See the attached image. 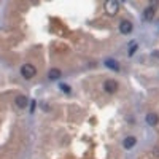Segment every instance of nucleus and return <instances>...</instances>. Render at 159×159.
Instances as JSON below:
<instances>
[{
  "label": "nucleus",
  "mask_w": 159,
  "mask_h": 159,
  "mask_svg": "<svg viewBox=\"0 0 159 159\" xmlns=\"http://www.w3.org/2000/svg\"><path fill=\"white\" fill-rule=\"evenodd\" d=\"M154 13H156L154 6H153V5H149V6H146V8H145V11H143V18H145L146 21H151L153 18H154Z\"/></svg>",
  "instance_id": "39448f33"
},
{
  "label": "nucleus",
  "mask_w": 159,
  "mask_h": 159,
  "mask_svg": "<svg viewBox=\"0 0 159 159\" xmlns=\"http://www.w3.org/2000/svg\"><path fill=\"white\" fill-rule=\"evenodd\" d=\"M105 10L110 16H115L119 11V2H115V0H110V2L105 3Z\"/></svg>",
  "instance_id": "f03ea898"
},
{
  "label": "nucleus",
  "mask_w": 159,
  "mask_h": 159,
  "mask_svg": "<svg viewBox=\"0 0 159 159\" xmlns=\"http://www.w3.org/2000/svg\"><path fill=\"white\" fill-rule=\"evenodd\" d=\"M104 89L108 92V94H115V92L118 91V83L115 80H107L104 83Z\"/></svg>",
  "instance_id": "7ed1b4c3"
},
{
  "label": "nucleus",
  "mask_w": 159,
  "mask_h": 159,
  "mask_svg": "<svg viewBox=\"0 0 159 159\" xmlns=\"http://www.w3.org/2000/svg\"><path fill=\"white\" fill-rule=\"evenodd\" d=\"M157 123H159V118H157L156 113H148L146 115V124L148 126H156Z\"/></svg>",
  "instance_id": "423d86ee"
},
{
  "label": "nucleus",
  "mask_w": 159,
  "mask_h": 159,
  "mask_svg": "<svg viewBox=\"0 0 159 159\" xmlns=\"http://www.w3.org/2000/svg\"><path fill=\"white\" fill-rule=\"evenodd\" d=\"M61 86V91H65V92H70V88H69V85H64V83H62V85H59Z\"/></svg>",
  "instance_id": "9b49d317"
},
{
  "label": "nucleus",
  "mask_w": 159,
  "mask_h": 159,
  "mask_svg": "<svg viewBox=\"0 0 159 159\" xmlns=\"http://www.w3.org/2000/svg\"><path fill=\"white\" fill-rule=\"evenodd\" d=\"M35 73H37V69L34 67L32 64H24L22 67H21V75L26 78V80H30L35 77Z\"/></svg>",
  "instance_id": "f257e3e1"
},
{
  "label": "nucleus",
  "mask_w": 159,
  "mask_h": 159,
  "mask_svg": "<svg viewBox=\"0 0 159 159\" xmlns=\"http://www.w3.org/2000/svg\"><path fill=\"white\" fill-rule=\"evenodd\" d=\"M135 137H127V138H124V142H123V146L126 148V149H129V148H132L134 145H135Z\"/></svg>",
  "instance_id": "6e6552de"
},
{
  "label": "nucleus",
  "mask_w": 159,
  "mask_h": 159,
  "mask_svg": "<svg viewBox=\"0 0 159 159\" xmlns=\"http://www.w3.org/2000/svg\"><path fill=\"white\" fill-rule=\"evenodd\" d=\"M27 102H29V99H27L26 96H18L16 97V105L19 107V108H26Z\"/></svg>",
  "instance_id": "0eeeda50"
},
{
  "label": "nucleus",
  "mask_w": 159,
  "mask_h": 159,
  "mask_svg": "<svg viewBox=\"0 0 159 159\" xmlns=\"http://www.w3.org/2000/svg\"><path fill=\"white\" fill-rule=\"evenodd\" d=\"M61 70L59 69H51L50 70V73H48V77H50V80H58L59 77H61Z\"/></svg>",
  "instance_id": "1a4fd4ad"
},
{
  "label": "nucleus",
  "mask_w": 159,
  "mask_h": 159,
  "mask_svg": "<svg viewBox=\"0 0 159 159\" xmlns=\"http://www.w3.org/2000/svg\"><path fill=\"white\" fill-rule=\"evenodd\" d=\"M119 32L123 35H127L132 32V22L130 21H121L119 22Z\"/></svg>",
  "instance_id": "20e7f679"
},
{
  "label": "nucleus",
  "mask_w": 159,
  "mask_h": 159,
  "mask_svg": "<svg viewBox=\"0 0 159 159\" xmlns=\"http://www.w3.org/2000/svg\"><path fill=\"white\" fill-rule=\"evenodd\" d=\"M105 65H107V67H110L111 70H119L118 62H116V61H113V59H107V61H105Z\"/></svg>",
  "instance_id": "9d476101"
},
{
  "label": "nucleus",
  "mask_w": 159,
  "mask_h": 159,
  "mask_svg": "<svg viewBox=\"0 0 159 159\" xmlns=\"http://www.w3.org/2000/svg\"><path fill=\"white\" fill-rule=\"evenodd\" d=\"M135 50H137V43H132V46H130V51H129V54L132 56V54L135 53Z\"/></svg>",
  "instance_id": "f8f14e48"
}]
</instances>
